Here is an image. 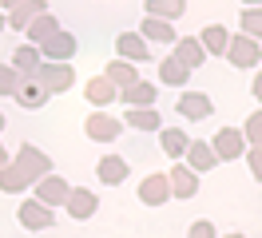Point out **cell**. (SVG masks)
<instances>
[{"mask_svg":"<svg viewBox=\"0 0 262 238\" xmlns=\"http://www.w3.org/2000/svg\"><path fill=\"white\" fill-rule=\"evenodd\" d=\"M0 167H8V151H4V143H0Z\"/></svg>","mask_w":262,"mask_h":238,"instance_id":"obj_38","label":"cell"},{"mask_svg":"<svg viewBox=\"0 0 262 238\" xmlns=\"http://www.w3.org/2000/svg\"><path fill=\"white\" fill-rule=\"evenodd\" d=\"M68 194H72V187H68V179H60L56 171L44 175V179L36 183V203H40V206H48V210L64 206V203H68Z\"/></svg>","mask_w":262,"mask_h":238,"instance_id":"obj_5","label":"cell"},{"mask_svg":"<svg viewBox=\"0 0 262 238\" xmlns=\"http://www.w3.org/2000/svg\"><path fill=\"white\" fill-rule=\"evenodd\" d=\"M99 183H107V187H119V183H123V179H127V159H119V155H103L99 159Z\"/></svg>","mask_w":262,"mask_h":238,"instance_id":"obj_24","label":"cell"},{"mask_svg":"<svg viewBox=\"0 0 262 238\" xmlns=\"http://www.w3.org/2000/svg\"><path fill=\"white\" fill-rule=\"evenodd\" d=\"M103 79L112 83L115 92H123V88H131L135 79H143V76L135 72V63H127V60H112L107 68H103Z\"/></svg>","mask_w":262,"mask_h":238,"instance_id":"obj_21","label":"cell"},{"mask_svg":"<svg viewBox=\"0 0 262 238\" xmlns=\"http://www.w3.org/2000/svg\"><path fill=\"white\" fill-rule=\"evenodd\" d=\"M115 52H119V60H127V63H143L151 56V44L139 32H119L115 36Z\"/></svg>","mask_w":262,"mask_h":238,"instance_id":"obj_10","label":"cell"},{"mask_svg":"<svg viewBox=\"0 0 262 238\" xmlns=\"http://www.w3.org/2000/svg\"><path fill=\"white\" fill-rule=\"evenodd\" d=\"M187 79H191V72H187L175 56H167V60L159 63V83H167V88H183Z\"/></svg>","mask_w":262,"mask_h":238,"instance_id":"obj_30","label":"cell"},{"mask_svg":"<svg viewBox=\"0 0 262 238\" xmlns=\"http://www.w3.org/2000/svg\"><path fill=\"white\" fill-rule=\"evenodd\" d=\"M187 12V0H147L143 4V16H151V20H175V16Z\"/></svg>","mask_w":262,"mask_h":238,"instance_id":"obj_27","label":"cell"},{"mask_svg":"<svg viewBox=\"0 0 262 238\" xmlns=\"http://www.w3.org/2000/svg\"><path fill=\"white\" fill-rule=\"evenodd\" d=\"M243 4H250V8H258V4H262V0H243Z\"/></svg>","mask_w":262,"mask_h":238,"instance_id":"obj_40","label":"cell"},{"mask_svg":"<svg viewBox=\"0 0 262 238\" xmlns=\"http://www.w3.org/2000/svg\"><path fill=\"white\" fill-rule=\"evenodd\" d=\"M36 79L48 88V95H60V92H68V88L76 83V68H72V63L44 60V63H40V72H36Z\"/></svg>","mask_w":262,"mask_h":238,"instance_id":"obj_2","label":"cell"},{"mask_svg":"<svg viewBox=\"0 0 262 238\" xmlns=\"http://www.w3.org/2000/svg\"><path fill=\"white\" fill-rule=\"evenodd\" d=\"M83 95H88V103H96V107H107V103L119 99V92H115L103 76H92V79H88V83H83Z\"/></svg>","mask_w":262,"mask_h":238,"instance_id":"obj_25","label":"cell"},{"mask_svg":"<svg viewBox=\"0 0 262 238\" xmlns=\"http://www.w3.org/2000/svg\"><path fill=\"white\" fill-rule=\"evenodd\" d=\"M44 12H52L48 8V0H20L16 8H8V28H16V32H24L28 24H32L36 16H44Z\"/></svg>","mask_w":262,"mask_h":238,"instance_id":"obj_11","label":"cell"},{"mask_svg":"<svg viewBox=\"0 0 262 238\" xmlns=\"http://www.w3.org/2000/svg\"><path fill=\"white\" fill-rule=\"evenodd\" d=\"M214 151H211V143L207 139H191V147H187V155H183V167H191L195 175H207L214 171Z\"/></svg>","mask_w":262,"mask_h":238,"instance_id":"obj_13","label":"cell"},{"mask_svg":"<svg viewBox=\"0 0 262 238\" xmlns=\"http://www.w3.org/2000/svg\"><path fill=\"white\" fill-rule=\"evenodd\" d=\"M246 167H250V175L262 183V147H250V151H246Z\"/></svg>","mask_w":262,"mask_h":238,"instance_id":"obj_35","label":"cell"},{"mask_svg":"<svg viewBox=\"0 0 262 238\" xmlns=\"http://www.w3.org/2000/svg\"><path fill=\"white\" fill-rule=\"evenodd\" d=\"M64 210H68L76 222H83V219H92V214L99 210V199L92 194V190H83V187H72V194H68Z\"/></svg>","mask_w":262,"mask_h":238,"instance_id":"obj_15","label":"cell"},{"mask_svg":"<svg viewBox=\"0 0 262 238\" xmlns=\"http://www.w3.org/2000/svg\"><path fill=\"white\" fill-rule=\"evenodd\" d=\"M243 139H246V147H262V107L246 115V123H243Z\"/></svg>","mask_w":262,"mask_h":238,"instance_id":"obj_31","label":"cell"},{"mask_svg":"<svg viewBox=\"0 0 262 238\" xmlns=\"http://www.w3.org/2000/svg\"><path fill=\"white\" fill-rule=\"evenodd\" d=\"M243 147H246V139H243V131H238V127H219V131L211 135V151H214L219 163L243 159Z\"/></svg>","mask_w":262,"mask_h":238,"instance_id":"obj_3","label":"cell"},{"mask_svg":"<svg viewBox=\"0 0 262 238\" xmlns=\"http://www.w3.org/2000/svg\"><path fill=\"white\" fill-rule=\"evenodd\" d=\"M123 127H131V131H163V119H159L155 107H127Z\"/></svg>","mask_w":262,"mask_h":238,"instance_id":"obj_22","label":"cell"},{"mask_svg":"<svg viewBox=\"0 0 262 238\" xmlns=\"http://www.w3.org/2000/svg\"><path fill=\"white\" fill-rule=\"evenodd\" d=\"M171 56H175V60H179L187 72H195V68H203V63H207V52H203V44H199L195 36H183L179 48H175Z\"/></svg>","mask_w":262,"mask_h":238,"instance_id":"obj_19","label":"cell"},{"mask_svg":"<svg viewBox=\"0 0 262 238\" xmlns=\"http://www.w3.org/2000/svg\"><path fill=\"white\" fill-rule=\"evenodd\" d=\"M20 79H24V76L12 72V63H0V95H16Z\"/></svg>","mask_w":262,"mask_h":238,"instance_id":"obj_33","label":"cell"},{"mask_svg":"<svg viewBox=\"0 0 262 238\" xmlns=\"http://www.w3.org/2000/svg\"><path fill=\"white\" fill-rule=\"evenodd\" d=\"M175 107H179L183 119H207L214 111V103H211L207 92H179V103H175Z\"/></svg>","mask_w":262,"mask_h":238,"instance_id":"obj_14","label":"cell"},{"mask_svg":"<svg viewBox=\"0 0 262 238\" xmlns=\"http://www.w3.org/2000/svg\"><path fill=\"white\" fill-rule=\"evenodd\" d=\"M139 36H143L147 44H175V28H171L167 20H151V16H143Z\"/></svg>","mask_w":262,"mask_h":238,"instance_id":"obj_26","label":"cell"},{"mask_svg":"<svg viewBox=\"0 0 262 238\" xmlns=\"http://www.w3.org/2000/svg\"><path fill=\"white\" fill-rule=\"evenodd\" d=\"M24 187H32V179L20 171L16 163H8V167H0V190L4 194H20Z\"/></svg>","mask_w":262,"mask_h":238,"instance_id":"obj_29","label":"cell"},{"mask_svg":"<svg viewBox=\"0 0 262 238\" xmlns=\"http://www.w3.org/2000/svg\"><path fill=\"white\" fill-rule=\"evenodd\" d=\"M250 92H254V99H258V103H262V72H258V76H254V88H250Z\"/></svg>","mask_w":262,"mask_h":238,"instance_id":"obj_36","label":"cell"},{"mask_svg":"<svg viewBox=\"0 0 262 238\" xmlns=\"http://www.w3.org/2000/svg\"><path fill=\"white\" fill-rule=\"evenodd\" d=\"M167 187H171V199H195L199 194V175L191 171V167L175 163V167L167 171Z\"/></svg>","mask_w":262,"mask_h":238,"instance_id":"obj_9","label":"cell"},{"mask_svg":"<svg viewBox=\"0 0 262 238\" xmlns=\"http://www.w3.org/2000/svg\"><path fill=\"white\" fill-rule=\"evenodd\" d=\"M159 143H163V155L179 163V159L187 155V147H191V135L179 131V127H163V131H159Z\"/></svg>","mask_w":262,"mask_h":238,"instance_id":"obj_23","label":"cell"},{"mask_svg":"<svg viewBox=\"0 0 262 238\" xmlns=\"http://www.w3.org/2000/svg\"><path fill=\"white\" fill-rule=\"evenodd\" d=\"M20 0H0V12H4V8H16Z\"/></svg>","mask_w":262,"mask_h":238,"instance_id":"obj_37","label":"cell"},{"mask_svg":"<svg viewBox=\"0 0 262 238\" xmlns=\"http://www.w3.org/2000/svg\"><path fill=\"white\" fill-rule=\"evenodd\" d=\"M83 135L96 143H115L123 135V119L119 115H107V111H92L88 119H83Z\"/></svg>","mask_w":262,"mask_h":238,"instance_id":"obj_1","label":"cell"},{"mask_svg":"<svg viewBox=\"0 0 262 238\" xmlns=\"http://www.w3.org/2000/svg\"><path fill=\"white\" fill-rule=\"evenodd\" d=\"M0 131H4V111H0Z\"/></svg>","mask_w":262,"mask_h":238,"instance_id":"obj_41","label":"cell"},{"mask_svg":"<svg viewBox=\"0 0 262 238\" xmlns=\"http://www.w3.org/2000/svg\"><path fill=\"white\" fill-rule=\"evenodd\" d=\"M12 163H16V167H20L24 175H28L32 183H40L44 175H52V159L44 155L40 147H32V143H24V147L16 151V159H12Z\"/></svg>","mask_w":262,"mask_h":238,"instance_id":"obj_6","label":"cell"},{"mask_svg":"<svg viewBox=\"0 0 262 238\" xmlns=\"http://www.w3.org/2000/svg\"><path fill=\"white\" fill-rule=\"evenodd\" d=\"M199 44H203V52L207 56H227V44H230V32L223 28V24H207V28L195 36Z\"/></svg>","mask_w":262,"mask_h":238,"instance_id":"obj_18","label":"cell"},{"mask_svg":"<svg viewBox=\"0 0 262 238\" xmlns=\"http://www.w3.org/2000/svg\"><path fill=\"white\" fill-rule=\"evenodd\" d=\"M56 32H60V20H56L52 12H44V16H36L32 24L24 28V36H28L32 44H44V40H48V36H56Z\"/></svg>","mask_w":262,"mask_h":238,"instance_id":"obj_28","label":"cell"},{"mask_svg":"<svg viewBox=\"0 0 262 238\" xmlns=\"http://www.w3.org/2000/svg\"><path fill=\"white\" fill-rule=\"evenodd\" d=\"M4 28H8V16H4V12H0V32H4Z\"/></svg>","mask_w":262,"mask_h":238,"instance_id":"obj_39","label":"cell"},{"mask_svg":"<svg viewBox=\"0 0 262 238\" xmlns=\"http://www.w3.org/2000/svg\"><path fill=\"white\" fill-rule=\"evenodd\" d=\"M243 36L262 40V8H243Z\"/></svg>","mask_w":262,"mask_h":238,"instance_id":"obj_32","label":"cell"},{"mask_svg":"<svg viewBox=\"0 0 262 238\" xmlns=\"http://www.w3.org/2000/svg\"><path fill=\"white\" fill-rule=\"evenodd\" d=\"M40 63H44V56H40L36 44H20L16 52H12V72H16V76H36Z\"/></svg>","mask_w":262,"mask_h":238,"instance_id":"obj_20","label":"cell"},{"mask_svg":"<svg viewBox=\"0 0 262 238\" xmlns=\"http://www.w3.org/2000/svg\"><path fill=\"white\" fill-rule=\"evenodd\" d=\"M171 199V187H167V175H147L139 183V203L143 206H163Z\"/></svg>","mask_w":262,"mask_h":238,"instance_id":"obj_16","label":"cell"},{"mask_svg":"<svg viewBox=\"0 0 262 238\" xmlns=\"http://www.w3.org/2000/svg\"><path fill=\"white\" fill-rule=\"evenodd\" d=\"M155 95H159V88H155V83L135 79L131 88H123V92H119V103H127V107H151V103H155Z\"/></svg>","mask_w":262,"mask_h":238,"instance_id":"obj_17","label":"cell"},{"mask_svg":"<svg viewBox=\"0 0 262 238\" xmlns=\"http://www.w3.org/2000/svg\"><path fill=\"white\" fill-rule=\"evenodd\" d=\"M227 60L243 72V68H258L262 63V48H258V40H250V36H230V44H227Z\"/></svg>","mask_w":262,"mask_h":238,"instance_id":"obj_4","label":"cell"},{"mask_svg":"<svg viewBox=\"0 0 262 238\" xmlns=\"http://www.w3.org/2000/svg\"><path fill=\"white\" fill-rule=\"evenodd\" d=\"M187 238H219V230H214L211 219H199V222H191V234Z\"/></svg>","mask_w":262,"mask_h":238,"instance_id":"obj_34","label":"cell"},{"mask_svg":"<svg viewBox=\"0 0 262 238\" xmlns=\"http://www.w3.org/2000/svg\"><path fill=\"white\" fill-rule=\"evenodd\" d=\"M20 226L24 230H56V210L40 206L36 199H24L20 203Z\"/></svg>","mask_w":262,"mask_h":238,"instance_id":"obj_8","label":"cell"},{"mask_svg":"<svg viewBox=\"0 0 262 238\" xmlns=\"http://www.w3.org/2000/svg\"><path fill=\"white\" fill-rule=\"evenodd\" d=\"M12 99H16L20 107H28V111H40L44 103H48V88H44V83H40L36 76H24Z\"/></svg>","mask_w":262,"mask_h":238,"instance_id":"obj_12","label":"cell"},{"mask_svg":"<svg viewBox=\"0 0 262 238\" xmlns=\"http://www.w3.org/2000/svg\"><path fill=\"white\" fill-rule=\"evenodd\" d=\"M227 238H243V234H227Z\"/></svg>","mask_w":262,"mask_h":238,"instance_id":"obj_42","label":"cell"},{"mask_svg":"<svg viewBox=\"0 0 262 238\" xmlns=\"http://www.w3.org/2000/svg\"><path fill=\"white\" fill-rule=\"evenodd\" d=\"M36 48H40V56H44V60H52V63H68L76 52H80L76 36H72V32H64V28L56 32V36H48L44 44H36Z\"/></svg>","mask_w":262,"mask_h":238,"instance_id":"obj_7","label":"cell"}]
</instances>
